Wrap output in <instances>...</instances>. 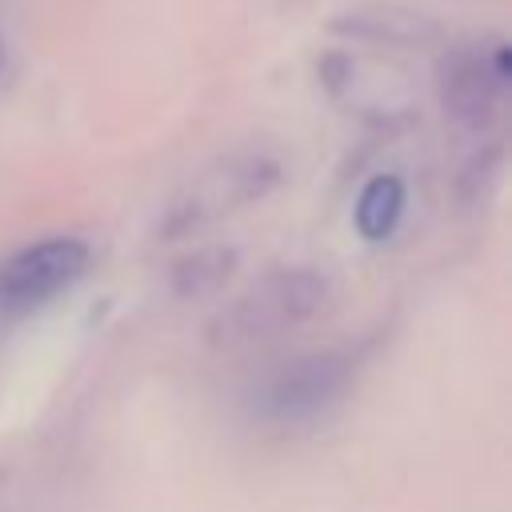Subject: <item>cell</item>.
I'll return each mask as SVG.
<instances>
[{"instance_id":"6da1fadb","label":"cell","mask_w":512,"mask_h":512,"mask_svg":"<svg viewBox=\"0 0 512 512\" xmlns=\"http://www.w3.org/2000/svg\"><path fill=\"white\" fill-rule=\"evenodd\" d=\"M328 300V276L316 268H276L236 296L212 324L216 348H252L300 328Z\"/></svg>"},{"instance_id":"7a4b0ae2","label":"cell","mask_w":512,"mask_h":512,"mask_svg":"<svg viewBox=\"0 0 512 512\" xmlns=\"http://www.w3.org/2000/svg\"><path fill=\"white\" fill-rule=\"evenodd\" d=\"M280 180V164L248 152V156H228L220 164H212L208 172H200L164 212V236H188L196 228L216 224L220 216L236 212L248 200H260L272 184Z\"/></svg>"},{"instance_id":"3957f363","label":"cell","mask_w":512,"mask_h":512,"mask_svg":"<svg viewBox=\"0 0 512 512\" xmlns=\"http://www.w3.org/2000/svg\"><path fill=\"white\" fill-rule=\"evenodd\" d=\"M92 264V248L76 236H44L0 260V316H24L64 296Z\"/></svg>"},{"instance_id":"277c9868","label":"cell","mask_w":512,"mask_h":512,"mask_svg":"<svg viewBox=\"0 0 512 512\" xmlns=\"http://www.w3.org/2000/svg\"><path fill=\"white\" fill-rule=\"evenodd\" d=\"M352 360L344 352H312L272 372L256 396V412L268 424H312L328 416L352 388Z\"/></svg>"},{"instance_id":"5b68a950","label":"cell","mask_w":512,"mask_h":512,"mask_svg":"<svg viewBox=\"0 0 512 512\" xmlns=\"http://www.w3.org/2000/svg\"><path fill=\"white\" fill-rule=\"evenodd\" d=\"M504 88H508V48H504V40H496L492 48L460 56L444 72V104L460 120H484L496 108V100L504 96Z\"/></svg>"},{"instance_id":"8992f818","label":"cell","mask_w":512,"mask_h":512,"mask_svg":"<svg viewBox=\"0 0 512 512\" xmlns=\"http://www.w3.org/2000/svg\"><path fill=\"white\" fill-rule=\"evenodd\" d=\"M400 212H404V184L396 176H376L356 200V228L368 240H380L396 228Z\"/></svg>"},{"instance_id":"52a82bcc","label":"cell","mask_w":512,"mask_h":512,"mask_svg":"<svg viewBox=\"0 0 512 512\" xmlns=\"http://www.w3.org/2000/svg\"><path fill=\"white\" fill-rule=\"evenodd\" d=\"M228 272H232V252L208 248V252H196V256L180 260L172 284H176L180 296H204V292L220 288L228 280Z\"/></svg>"},{"instance_id":"ba28073f","label":"cell","mask_w":512,"mask_h":512,"mask_svg":"<svg viewBox=\"0 0 512 512\" xmlns=\"http://www.w3.org/2000/svg\"><path fill=\"white\" fill-rule=\"evenodd\" d=\"M0 68H4V44H0Z\"/></svg>"}]
</instances>
